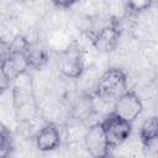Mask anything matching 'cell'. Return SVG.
I'll use <instances>...</instances> for the list:
<instances>
[{"instance_id":"15","label":"cell","mask_w":158,"mask_h":158,"mask_svg":"<svg viewBox=\"0 0 158 158\" xmlns=\"http://www.w3.org/2000/svg\"><path fill=\"white\" fill-rule=\"evenodd\" d=\"M10 84H11V79L5 73L2 64H0V95H2L10 88Z\"/></svg>"},{"instance_id":"8","label":"cell","mask_w":158,"mask_h":158,"mask_svg":"<svg viewBox=\"0 0 158 158\" xmlns=\"http://www.w3.org/2000/svg\"><path fill=\"white\" fill-rule=\"evenodd\" d=\"M2 68L12 81L22 77L30 69V65H28V62H27V58L23 51L14 49L11 56L2 63Z\"/></svg>"},{"instance_id":"3","label":"cell","mask_w":158,"mask_h":158,"mask_svg":"<svg viewBox=\"0 0 158 158\" xmlns=\"http://www.w3.org/2000/svg\"><path fill=\"white\" fill-rule=\"evenodd\" d=\"M120 27L116 19H109L99 27H93L86 32L91 44L99 52H110L116 48L120 38Z\"/></svg>"},{"instance_id":"6","label":"cell","mask_w":158,"mask_h":158,"mask_svg":"<svg viewBox=\"0 0 158 158\" xmlns=\"http://www.w3.org/2000/svg\"><path fill=\"white\" fill-rule=\"evenodd\" d=\"M142 110H143L142 100L133 90L128 89L115 100L112 112H115L117 116L132 123L141 115Z\"/></svg>"},{"instance_id":"4","label":"cell","mask_w":158,"mask_h":158,"mask_svg":"<svg viewBox=\"0 0 158 158\" xmlns=\"http://www.w3.org/2000/svg\"><path fill=\"white\" fill-rule=\"evenodd\" d=\"M100 123L111 149L125 143L131 136L132 123L117 116L115 112H110Z\"/></svg>"},{"instance_id":"10","label":"cell","mask_w":158,"mask_h":158,"mask_svg":"<svg viewBox=\"0 0 158 158\" xmlns=\"http://www.w3.org/2000/svg\"><path fill=\"white\" fill-rule=\"evenodd\" d=\"M139 138L146 148H151L157 143L158 139V123L156 116L147 118L139 130Z\"/></svg>"},{"instance_id":"11","label":"cell","mask_w":158,"mask_h":158,"mask_svg":"<svg viewBox=\"0 0 158 158\" xmlns=\"http://www.w3.org/2000/svg\"><path fill=\"white\" fill-rule=\"evenodd\" d=\"M93 112H94V102L89 95L80 96L72 107L73 117L77 121H83L85 118H89Z\"/></svg>"},{"instance_id":"9","label":"cell","mask_w":158,"mask_h":158,"mask_svg":"<svg viewBox=\"0 0 158 158\" xmlns=\"http://www.w3.org/2000/svg\"><path fill=\"white\" fill-rule=\"evenodd\" d=\"M23 53L27 58L30 68L32 69H40L48 62V52L46 47L37 41L27 40L23 48Z\"/></svg>"},{"instance_id":"7","label":"cell","mask_w":158,"mask_h":158,"mask_svg":"<svg viewBox=\"0 0 158 158\" xmlns=\"http://www.w3.org/2000/svg\"><path fill=\"white\" fill-rule=\"evenodd\" d=\"M35 142H36V147L42 152L54 151L56 148L59 147L62 142L59 128L57 127V125L52 122L46 123L38 130L35 137Z\"/></svg>"},{"instance_id":"17","label":"cell","mask_w":158,"mask_h":158,"mask_svg":"<svg viewBox=\"0 0 158 158\" xmlns=\"http://www.w3.org/2000/svg\"><path fill=\"white\" fill-rule=\"evenodd\" d=\"M21 1H31V0H21Z\"/></svg>"},{"instance_id":"13","label":"cell","mask_w":158,"mask_h":158,"mask_svg":"<svg viewBox=\"0 0 158 158\" xmlns=\"http://www.w3.org/2000/svg\"><path fill=\"white\" fill-rule=\"evenodd\" d=\"M153 0H128L127 1V7L130 11L132 12H142V11H146L151 7Z\"/></svg>"},{"instance_id":"14","label":"cell","mask_w":158,"mask_h":158,"mask_svg":"<svg viewBox=\"0 0 158 158\" xmlns=\"http://www.w3.org/2000/svg\"><path fill=\"white\" fill-rule=\"evenodd\" d=\"M14 52L12 42L0 37V64H2Z\"/></svg>"},{"instance_id":"2","label":"cell","mask_w":158,"mask_h":158,"mask_svg":"<svg viewBox=\"0 0 158 158\" xmlns=\"http://www.w3.org/2000/svg\"><path fill=\"white\" fill-rule=\"evenodd\" d=\"M57 65L60 74L68 79H78L83 75L85 69L84 52L78 42H70L59 52Z\"/></svg>"},{"instance_id":"5","label":"cell","mask_w":158,"mask_h":158,"mask_svg":"<svg viewBox=\"0 0 158 158\" xmlns=\"http://www.w3.org/2000/svg\"><path fill=\"white\" fill-rule=\"evenodd\" d=\"M83 142L85 146V149L91 157L95 158H104L110 154V146L106 141V137L104 135L101 123H93L90 125L84 133Z\"/></svg>"},{"instance_id":"1","label":"cell","mask_w":158,"mask_h":158,"mask_svg":"<svg viewBox=\"0 0 158 158\" xmlns=\"http://www.w3.org/2000/svg\"><path fill=\"white\" fill-rule=\"evenodd\" d=\"M126 90H128L126 73L120 68H109L99 77L94 94L101 100L115 101Z\"/></svg>"},{"instance_id":"16","label":"cell","mask_w":158,"mask_h":158,"mask_svg":"<svg viewBox=\"0 0 158 158\" xmlns=\"http://www.w3.org/2000/svg\"><path fill=\"white\" fill-rule=\"evenodd\" d=\"M53 4L57 6V7H60V9H68L70 6H73L74 4H77L79 0H52Z\"/></svg>"},{"instance_id":"12","label":"cell","mask_w":158,"mask_h":158,"mask_svg":"<svg viewBox=\"0 0 158 158\" xmlns=\"http://www.w3.org/2000/svg\"><path fill=\"white\" fill-rule=\"evenodd\" d=\"M14 151V139L11 131L5 126L2 122H0V158L7 157Z\"/></svg>"}]
</instances>
